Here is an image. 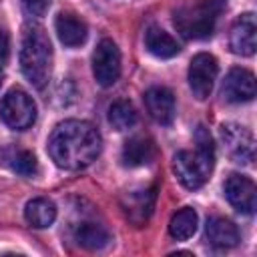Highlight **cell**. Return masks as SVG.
<instances>
[{"mask_svg": "<svg viewBox=\"0 0 257 257\" xmlns=\"http://www.w3.org/2000/svg\"><path fill=\"white\" fill-rule=\"evenodd\" d=\"M102 139L100 133L86 120H64L56 124L48 139L50 159L66 171L86 169L100 155Z\"/></svg>", "mask_w": 257, "mask_h": 257, "instance_id": "6da1fadb", "label": "cell"}, {"mask_svg": "<svg viewBox=\"0 0 257 257\" xmlns=\"http://www.w3.org/2000/svg\"><path fill=\"white\" fill-rule=\"evenodd\" d=\"M20 68L34 88H44L52 72V44L42 26H28L20 44Z\"/></svg>", "mask_w": 257, "mask_h": 257, "instance_id": "7a4b0ae2", "label": "cell"}, {"mask_svg": "<svg viewBox=\"0 0 257 257\" xmlns=\"http://www.w3.org/2000/svg\"><path fill=\"white\" fill-rule=\"evenodd\" d=\"M225 8L223 0H191L175 10V28L189 40H203L215 32L217 20Z\"/></svg>", "mask_w": 257, "mask_h": 257, "instance_id": "3957f363", "label": "cell"}, {"mask_svg": "<svg viewBox=\"0 0 257 257\" xmlns=\"http://www.w3.org/2000/svg\"><path fill=\"white\" fill-rule=\"evenodd\" d=\"M215 165V151L195 149V151H179L173 159V171L179 183L187 189H199L211 177Z\"/></svg>", "mask_w": 257, "mask_h": 257, "instance_id": "277c9868", "label": "cell"}, {"mask_svg": "<svg viewBox=\"0 0 257 257\" xmlns=\"http://www.w3.org/2000/svg\"><path fill=\"white\" fill-rule=\"evenodd\" d=\"M0 118L14 131H24L36 120V104L28 92L20 88L8 90L0 100Z\"/></svg>", "mask_w": 257, "mask_h": 257, "instance_id": "5b68a950", "label": "cell"}, {"mask_svg": "<svg viewBox=\"0 0 257 257\" xmlns=\"http://www.w3.org/2000/svg\"><path fill=\"white\" fill-rule=\"evenodd\" d=\"M92 74L100 86H112L120 76V50L110 38H102L92 54Z\"/></svg>", "mask_w": 257, "mask_h": 257, "instance_id": "8992f818", "label": "cell"}, {"mask_svg": "<svg viewBox=\"0 0 257 257\" xmlns=\"http://www.w3.org/2000/svg\"><path fill=\"white\" fill-rule=\"evenodd\" d=\"M221 141L227 155L241 165H251L255 159V139L253 133L237 122H227L221 126Z\"/></svg>", "mask_w": 257, "mask_h": 257, "instance_id": "52a82bcc", "label": "cell"}, {"mask_svg": "<svg viewBox=\"0 0 257 257\" xmlns=\"http://www.w3.org/2000/svg\"><path fill=\"white\" fill-rule=\"evenodd\" d=\"M217 72H219V64L213 54L199 52L193 56L189 64V86L195 98L205 100L211 94L213 84L217 80Z\"/></svg>", "mask_w": 257, "mask_h": 257, "instance_id": "ba28073f", "label": "cell"}, {"mask_svg": "<svg viewBox=\"0 0 257 257\" xmlns=\"http://www.w3.org/2000/svg\"><path fill=\"white\" fill-rule=\"evenodd\" d=\"M225 197L227 201L243 215H253L255 213V207H257V189H255V183L245 177V175H239V173H233L227 177L225 181Z\"/></svg>", "mask_w": 257, "mask_h": 257, "instance_id": "9c48e42d", "label": "cell"}, {"mask_svg": "<svg viewBox=\"0 0 257 257\" xmlns=\"http://www.w3.org/2000/svg\"><path fill=\"white\" fill-rule=\"evenodd\" d=\"M221 94L227 102L233 104H241V102H249L255 96V74L247 68H231L223 80L221 86Z\"/></svg>", "mask_w": 257, "mask_h": 257, "instance_id": "30bf717a", "label": "cell"}, {"mask_svg": "<svg viewBox=\"0 0 257 257\" xmlns=\"http://www.w3.org/2000/svg\"><path fill=\"white\" fill-rule=\"evenodd\" d=\"M229 46L239 56H251L255 52L257 24H255L253 12H245L235 20V24L231 26V34H229Z\"/></svg>", "mask_w": 257, "mask_h": 257, "instance_id": "8fae6325", "label": "cell"}, {"mask_svg": "<svg viewBox=\"0 0 257 257\" xmlns=\"http://www.w3.org/2000/svg\"><path fill=\"white\" fill-rule=\"evenodd\" d=\"M145 106L159 124H171L175 118V94L167 86H151L145 92Z\"/></svg>", "mask_w": 257, "mask_h": 257, "instance_id": "7c38bea8", "label": "cell"}, {"mask_svg": "<svg viewBox=\"0 0 257 257\" xmlns=\"http://www.w3.org/2000/svg\"><path fill=\"white\" fill-rule=\"evenodd\" d=\"M122 211L128 221L135 225H143L149 215L153 213L155 205V189H139V191H126L120 199Z\"/></svg>", "mask_w": 257, "mask_h": 257, "instance_id": "4fadbf2b", "label": "cell"}, {"mask_svg": "<svg viewBox=\"0 0 257 257\" xmlns=\"http://www.w3.org/2000/svg\"><path fill=\"white\" fill-rule=\"evenodd\" d=\"M56 34H58V40L64 44V46H80L84 44L86 36H88V30H86V24L74 16V14H68V12H60L56 16Z\"/></svg>", "mask_w": 257, "mask_h": 257, "instance_id": "5bb4252c", "label": "cell"}, {"mask_svg": "<svg viewBox=\"0 0 257 257\" xmlns=\"http://www.w3.org/2000/svg\"><path fill=\"white\" fill-rule=\"evenodd\" d=\"M205 235H207L211 245L221 247V249H229V247H235L239 243V229H237V225L233 221L225 219V217H211L207 221Z\"/></svg>", "mask_w": 257, "mask_h": 257, "instance_id": "9a60e30c", "label": "cell"}, {"mask_svg": "<svg viewBox=\"0 0 257 257\" xmlns=\"http://www.w3.org/2000/svg\"><path fill=\"white\" fill-rule=\"evenodd\" d=\"M157 155V149H155V143L147 137H135V139H128L122 147V165L124 167H143L147 163H151Z\"/></svg>", "mask_w": 257, "mask_h": 257, "instance_id": "2e32d148", "label": "cell"}, {"mask_svg": "<svg viewBox=\"0 0 257 257\" xmlns=\"http://www.w3.org/2000/svg\"><path fill=\"white\" fill-rule=\"evenodd\" d=\"M74 239H76V243L80 247L90 249V251H96V249H102V247H106L110 243V233L100 223L82 221L74 229Z\"/></svg>", "mask_w": 257, "mask_h": 257, "instance_id": "e0dca14e", "label": "cell"}, {"mask_svg": "<svg viewBox=\"0 0 257 257\" xmlns=\"http://www.w3.org/2000/svg\"><path fill=\"white\" fill-rule=\"evenodd\" d=\"M145 46L157 58H171V56L179 54V50H181L179 42L159 26H151L145 32Z\"/></svg>", "mask_w": 257, "mask_h": 257, "instance_id": "ac0fdd59", "label": "cell"}, {"mask_svg": "<svg viewBox=\"0 0 257 257\" xmlns=\"http://www.w3.org/2000/svg\"><path fill=\"white\" fill-rule=\"evenodd\" d=\"M24 217H26V221H28L32 227H36V229H46V227H50V225L54 223V219H56V205H54L50 199H46V197H36V199H32V201L26 203V207H24Z\"/></svg>", "mask_w": 257, "mask_h": 257, "instance_id": "d6986e66", "label": "cell"}, {"mask_svg": "<svg viewBox=\"0 0 257 257\" xmlns=\"http://www.w3.org/2000/svg\"><path fill=\"white\" fill-rule=\"evenodd\" d=\"M197 225H199V217H197V211L191 209V207H185L181 211H177L169 223V233L173 239L177 241H185L189 237L195 235L197 231Z\"/></svg>", "mask_w": 257, "mask_h": 257, "instance_id": "ffe728a7", "label": "cell"}, {"mask_svg": "<svg viewBox=\"0 0 257 257\" xmlns=\"http://www.w3.org/2000/svg\"><path fill=\"white\" fill-rule=\"evenodd\" d=\"M108 122L116 131H126L137 122V110L128 100H116L108 108Z\"/></svg>", "mask_w": 257, "mask_h": 257, "instance_id": "44dd1931", "label": "cell"}, {"mask_svg": "<svg viewBox=\"0 0 257 257\" xmlns=\"http://www.w3.org/2000/svg\"><path fill=\"white\" fill-rule=\"evenodd\" d=\"M8 163H10L12 171H16L22 177H34L38 173V161H36V157L30 151H26V149L12 151V155L8 157Z\"/></svg>", "mask_w": 257, "mask_h": 257, "instance_id": "7402d4cb", "label": "cell"}, {"mask_svg": "<svg viewBox=\"0 0 257 257\" xmlns=\"http://www.w3.org/2000/svg\"><path fill=\"white\" fill-rule=\"evenodd\" d=\"M24 10L32 16H44L48 6H50V0H20Z\"/></svg>", "mask_w": 257, "mask_h": 257, "instance_id": "603a6c76", "label": "cell"}, {"mask_svg": "<svg viewBox=\"0 0 257 257\" xmlns=\"http://www.w3.org/2000/svg\"><path fill=\"white\" fill-rule=\"evenodd\" d=\"M8 52H10V40L8 34L0 28V66H4V62L8 60Z\"/></svg>", "mask_w": 257, "mask_h": 257, "instance_id": "cb8c5ba5", "label": "cell"}, {"mask_svg": "<svg viewBox=\"0 0 257 257\" xmlns=\"http://www.w3.org/2000/svg\"><path fill=\"white\" fill-rule=\"evenodd\" d=\"M0 84H2V66H0Z\"/></svg>", "mask_w": 257, "mask_h": 257, "instance_id": "d4e9b609", "label": "cell"}]
</instances>
